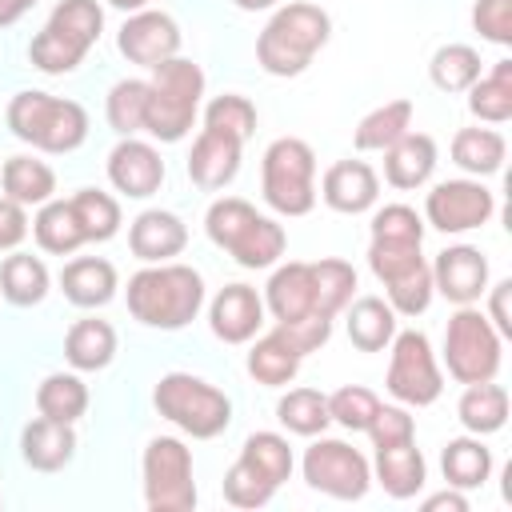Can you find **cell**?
<instances>
[{
	"label": "cell",
	"instance_id": "d6a6232c",
	"mask_svg": "<svg viewBox=\"0 0 512 512\" xmlns=\"http://www.w3.org/2000/svg\"><path fill=\"white\" fill-rule=\"evenodd\" d=\"M440 468H444V480L460 492L468 488H480L492 472V452L480 444V436H456L444 444V456H440Z\"/></svg>",
	"mask_w": 512,
	"mask_h": 512
},
{
	"label": "cell",
	"instance_id": "5b68a950",
	"mask_svg": "<svg viewBox=\"0 0 512 512\" xmlns=\"http://www.w3.org/2000/svg\"><path fill=\"white\" fill-rule=\"evenodd\" d=\"M8 128L16 140L40 152H76L88 136V112L76 100H60L48 92H16L8 100Z\"/></svg>",
	"mask_w": 512,
	"mask_h": 512
},
{
	"label": "cell",
	"instance_id": "ab89813d",
	"mask_svg": "<svg viewBox=\"0 0 512 512\" xmlns=\"http://www.w3.org/2000/svg\"><path fill=\"white\" fill-rule=\"evenodd\" d=\"M428 76L440 92H468L480 80V52L472 44H444L428 64Z\"/></svg>",
	"mask_w": 512,
	"mask_h": 512
},
{
	"label": "cell",
	"instance_id": "7a4b0ae2",
	"mask_svg": "<svg viewBox=\"0 0 512 512\" xmlns=\"http://www.w3.org/2000/svg\"><path fill=\"white\" fill-rule=\"evenodd\" d=\"M328 36H332L328 12L300 0V4L280 8L264 24V32L256 40V60L272 76H300L312 64V56L328 44Z\"/></svg>",
	"mask_w": 512,
	"mask_h": 512
},
{
	"label": "cell",
	"instance_id": "b9f144b4",
	"mask_svg": "<svg viewBox=\"0 0 512 512\" xmlns=\"http://www.w3.org/2000/svg\"><path fill=\"white\" fill-rule=\"evenodd\" d=\"M72 212L84 228V240H112L120 232V204L100 188H80L72 196Z\"/></svg>",
	"mask_w": 512,
	"mask_h": 512
},
{
	"label": "cell",
	"instance_id": "ac0fdd59",
	"mask_svg": "<svg viewBox=\"0 0 512 512\" xmlns=\"http://www.w3.org/2000/svg\"><path fill=\"white\" fill-rule=\"evenodd\" d=\"M320 196L332 212H344V216H360L376 204L380 196V180L376 172L364 164V160H340L324 172V184H320Z\"/></svg>",
	"mask_w": 512,
	"mask_h": 512
},
{
	"label": "cell",
	"instance_id": "4fadbf2b",
	"mask_svg": "<svg viewBox=\"0 0 512 512\" xmlns=\"http://www.w3.org/2000/svg\"><path fill=\"white\" fill-rule=\"evenodd\" d=\"M116 48L128 56V64H140V68H156L164 60H172L180 52V28L168 12H152V8H140L124 20L120 36H116Z\"/></svg>",
	"mask_w": 512,
	"mask_h": 512
},
{
	"label": "cell",
	"instance_id": "6f0895ef",
	"mask_svg": "<svg viewBox=\"0 0 512 512\" xmlns=\"http://www.w3.org/2000/svg\"><path fill=\"white\" fill-rule=\"evenodd\" d=\"M444 508L448 512H468V500L460 496V488L448 484V492H436V496L424 500V512H444Z\"/></svg>",
	"mask_w": 512,
	"mask_h": 512
},
{
	"label": "cell",
	"instance_id": "484cf974",
	"mask_svg": "<svg viewBox=\"0 0 512 512\" xmlns=\"http://www.w3.org/2000/svg\"><path fill=\"white\" fill-rule=\"evenodd\" d=\"M300 360H304V356L284 340V332L272 328L268 336H260V340L252 344V352H248V376H252L256 384H264V388H280V384H292V380H296Z\"/></svg>",
	"mask_w": 512,
	"mask_h": 512
},
{
	"label": "cell",
	"instance_id": "4dcf8cb0",
	"mask_svg": "<svg viewBox=\"0 0 512 512\" xmlns=\"http://www.w3.org/2000/svg\"><path fill=\"white\" fill-rule=\"evenodd\" d=\"M408 128H412V100L400 96V100H388V104L372 108V112L356 124L352 144H356V152H384V148L396 144Z\"/></svg>",
	"mask_w": 512,
	"mask_h": 512
},
{
	"label": "cell",
	"instance_id": "60d3db41",
	"mask_svg": "<svg viewBox=\"0 0 512 512\" xmlns=\"http://www.w3.org/2000/svg\"><path fill=\"white\" fill-rule=\"evenodd\" d=\"M240 460L248 464V468H256L268 484H284L288 476H292V448H288V440L284 436H276V432H252L248 440H244V448H240Z\"/></svg>",
	"mask_w": 512,
	"mask_h": 512
},
{
	"label": "cell",
	"instance_id": "816d5d0a",
	"mask_svg": "<svg viewBox=\"0 0 512 512\" xmlns=\"http://www.w3.org/2000/svg\"><path fill=\"white\" fill-rule=\"evenodd\" d=\"M372 436L376 448H388V444H404V440H416V424L408 416V408H396V404H380L376 416L368 420L364 428Z\"/></svg>",
	"mask_w": 512,
	"mask_h": 512
},
{
	"label": "cell",
	"instance_id": "680465c9",
	"mask_svg": "<svg viewBox=\"0 0 512 512\" xmlns=\"http://www.w3.org/2000/svg\"><path fill=\"white\" fill-rule=\"evenodd\" d=\"M36 0H0V28H8V24H16L28 8H32Z\"/></svg>",
	"mask_w": 512,
	"mask_h": 512
},
{
	"label": "cell",
	"instance_id": "e575fe53",
	"mask_svg": "<svg viewBox=\"0 0 512 512\" xmlns=\"http://www.w3.org/2000/svg\"><path fill=\"white\" fill-rule=\"evenodd\" d=\"M36 408H40V416H48V420L76 424V420L88 412V384H84L76 372H52V376H44L40 388H36Z\"/></svg>",
	"mask_w": 512,
	"mask_h": 512
},
{
	"label": "cell",
	"instance_id": "94428289",
	"mask_svg": "<svg viewBox=\"0 0 512 512\" xmlns=\"http://www.w3.org/2000/svg\"><path fill=\"white\" fill-rule=\"evenodd\" d=\"M108 4H112V8H120V12H140L148 0H108Z\"/></svg>",
	"mask_w": 512,
	"mask_h": 512
},
{
	"label": "cell",
	"instance_id": "7c38bea8",
	"mask_svg": "<svg viewBox=\"0 0 512 512\" xmlns=\"http://www.w3.org/2000/svg\"><path fill=\"white\" fill-rule=\"evenodd\" d=\"M492 212H496V196L480 180H444L424 200V216L436 232H472L488 224Z\"/></svg>",
	"mask_w": 512,
	"mask_h": 512
},
{
	"label": "cell",
	"instance_id": "8fae6325",
	"mask_svg": "<svg viewBox=\"0 0 512 512\" xmlns=\"http://www.w3.org/2000/svg\"><path fill=\"white\" fill-rule=\"evenodd\" d=\"M304 480H308V488H316L332 500H360L372 484V468L352 444L320 436L304 452Z\"/></svg>",
	"mask_w": 512,
	"mask_h": 512
},
{
	"label": "cell",
	"instance_id": "c3c4849f",
	"mask_svg": "<svg viewBox=\"0 0 512 512\" xmlns=\"http://www.w3.org/2000/svg\"><path fill=\"white\" fill-rule=\"evenodd\" d=\"M372 240H392V244H420L424 240V220L408 204H384L372 216Z\"/></svg>",
	"mask_w": 512,
	"mask_h": 512
},
{
	"label": "cell",
	"instance_id": "6da1fadb",
	"mask_svg": "<svg viewBox=\"0 0 512 512\" xmlns=\"http://www.w3.org/2000/svg\"><path fill=\"white\" fill-rule=\"evenodd\" d=\"M204 304V280L188 264H148L128 280V312L148 324L176 332L196 320Z\"/></svg>",
	"mask_w": 512,
	"mask_h": 512
},
{
	"label": "cell",
	"instance_id": "83f0119b",
	"mask_svg": "<svg viewBox=\"0 0 512 512\" xmlns=\"http://www.w3.org/2000/svg\"><path fill=\"white\" fill-rule=\"evenodd\" d=\"M396 336V312L380 296H360L348 308V340L360 352H384Z\"/></svg>",
	"mask_w": 512,
	"mask_h": 512
},
{
	"label": "cell",
	"instance_id": "f5cc1de1",
	"mask_svg": "<svg viewBox=\"0 0 512 512\" xmlns=\"http://www.w3.org/2000/svg\"><path fill=\"white\" fill-rule=\"evenodd\" d=\"M472 24L492 44H512V0H476Z\"/></svg>",
	"mask_w": 512,
	"mask_h": 512
},
{
	"label": "cell",
	"instance_id": "8992f818",
	"mask_svg": "<svg viewBox=\"0 0 512 512\" xmlns=\"http://www.w3.org/2000/svg\"><path fill=\"white\" fill-rule=\"evenodd\" d=\"M152 404L168 424H176L192 440H212L232 424V400L216 384H208L192 372L160 376L156 392H152Z\"/></svg>",
	"mask_w": 512,
	"mask_h": 512
},
{
	"label": "cell",
	"instance_id": "52a82bcc",
	"mask_svg": "<svg viewBox=\"0 0 512 512\" xmlns=\"http://www.w3.org/2000/svg\"><path fill=\"white\" fill-rule=\"evenodd\" d=\"M316 152L296 140L280 136L264 148L260 164V192L272 212L280 216H308L316 208Z\"/></svg>",
	"mask_w": 512,
	"mask_h": 512
},
{
	"label": "cell",
	"instance_id": "bcb514c9",
	"mask_svg": "<svg viewBox=\"0 0 512 512\" xmlns=\"http://www.w3.org/2000/svg\"><path fill=\"white\" fill-rule=\"evenodd\" d=\"M376 408H380L376 392L372 388H360V384H344V388H336L328 396V416L340 428H348V432H364L368 420L376 416Z\"/></svg>",
	"mask_w": 512,
	"mask_h": 512
},
{
	"label": "cell",
	"instance_id": "7402d4cb",
	"mask_svg": "<svg viewBox=\"0 0 512 512\" xmlns=\"http://www.w3.org/2000/svg\"><path fill=\"white\" fill-rule=\"evenodd\" d=\"M432 168H436V140L428 132L408 128L396 144L384 148V180L392 188H404V192L420 188V184H428Z\"/></svg>",
	"mask_w": 512,
	"mask_h": 512
},
{
	"label": "cell",
	"instance_id": "d4e9b609",
	"mask_svg": "<svg viewBox=\"0 0 512 512\" xmlns=\"http://www.w3.org/2000/svg\"><path fill=\"white\" fill-rule=\"evenodd\" d=\"M64 356L76 372H100L116 356V328L108 320H76L64 336Z\"/></svg>",
	"mask_w": 512,
	"mask_h": 512
},
{
	"label": "cell",
	"instance_id": "f546056e",
	"mask_svg": "<svg viewBox=\"0 0 512 512\" xmlns=\"http://www.w3.org/2000/svg\"><path fill=\"white\" fill-rule=\"evenodd\" d=\"M456 416L460 424L472 432V436H488V432H500L504 420H508V392L492 380H480V384H468L460 404H456Z\"/></svg>",
	"mask_w": 512,
	"mask_h": 512
},
{
	"label": "cell",
	"instance_id": "ba28073f",
	"mask_svg": "<svg viewBox=\"0 0 512 512\" xmlns=\"http://www.w3.org/2000/svg\"><path fill=\"white\" fill-rule=\"evenodd\" d=\"M500 332L492 328V320L472 308L460 304L456 316L444 328V364L448 376L460 384H480V380H496L500 372Z\"/></svg>",
	"mask_w": 512,
	"mask_h": 512
},
{
	"label": "cell",
	"instance_id": "9f6ffc18",
	"mask_svg": "<svg viewBox=\"0 0 512 512\" xmlns=\"http://www.w3.org/2000/svg\"><path fill=\"white\" fill-rule=\"evenodd\" d=\"M488 292V320H492V328L500 332V336H512V308H508V300H512V280H500V284H492V288H484Z\"/></svg>",
	"mask_w": 512,
	"mask_h": 512
},
{
	"label": "cell",
	"instance_id": "5bb4252c",
	"mask_svg": "<svg viewBox=\"0 0 512 512\" xmlns=\"http://www.w3.org/2000/svg\"><path fill=\"white\" fill-rule=\"evenodd\" d=\"M432 288L444 300H452L456 308L460 304H476L484 296V288H488V260L472 244H452L432 264Z\"/></svg>",
	"mask_w": 512,
	"mask_h": 512
},
{
	"label": "cell",
	"instance_id": "f6af8a7d",
	"mask_svg": "<svg viewBox=\"0 0 512 512\" xmlns=\"http://www.w3.org/2000/svg\"><path fill=\"white\" fill-rule=\"evenodd\" d=\"M388 288V304H392V312H400V316H420L428 304H432V268L428 264H416V268H408L404 276H396V280H388L384 284Z\"/></svg>",
	"mask_w": 512,
	"mask_h": 512
},
{
	"label": "cell",
	"instance_id": "f35d334b",
	"mask_svg": "<svg viewBox=\"0 0 512 512\" xmlns=\"http://www.w3.org/2000/svg\"><path fill=\"white\" fill-rule=\"evenodd\" d=\"M276 420L296 432V436H320L332 416H328V396L316 392V388H292L288 396H280L276 404Z\"/></svg>",
	"mask_w": 512,
	"mask_h": 512
},
{
	"label": "cell",
	"instance_id": "1f68e13d",
	"mask_svg": "<svg viewBox=\"0 0 512 512\" xmlns=\"http://www.w3.org/2000/svg\"><path fill=\"white\" fill-rule=\"evenodd\" d=\"M0 292L16 308L40 304L48 296V268H44V260L40 256H28V252H12L0 264Z\"/></svg>",
	"mask_w": 512,
	"mask_h": 512
},
{
	"label": "cell",
	"instance_id": "2e32d148",
	"mask_svg": "<svg viewBox=\"0 0 512 512\" xmlns=\"http://www.w3.org/2000/svg\"><path fill=\"white\" fill-rule=\"evenodd\" d=\"M208 324L224 344H248L264 324V300L248 284H228L208 308Z\"/></svg>",
	"mask_w": 512,
	"mask_h": 512
},
{
	"label": "cell",
	"instance_id": "836d02e7",
	"mask_svg": "<svg viewBox=\"0 0 512 512\" xmlns=\"http://www.w3.org/2000/svg\"><path fill=\"white\" fill-rule=\"evenodd\" d=\"M468 108L484 124H508L512 120V60H496L492 72L468 88Z\"/></svg>",
	"mask_w": 512,
	"mask_h": 512
},
{
	"label": "cell",
	"instance_id": "e0dca14e",
	"mask_svg": "<svg viewBox=\"0 0 512 512\" xmlns=\"http://www.w3.org/2000/svg\"><path fill=\"white\" fill-rule=\"evenodd\" d=\"M188 244V228L176 212H164V208H148L132 220L128 228V248L136 260L144 264H164L172 256H180Z\"/></svg>",
	"mask_w": 512,
	"mask_h": 512
},
{
	"label": "cell",
	"instance_id": "3957f363",
	"mask_svg": "<svg viewBox=\"0 0 512 512\" xmlns=\"http://www.w3.org/2000/svg\"><path fill=\"white\" fill-rule=\"evenodd\" d=\"M208 240L216 248H224L240 268H272L284 256V228L268 216H260L248 200L240 196H224L208 208L204 216Z\"/></svg>",
	"mask_w": 512,
	"mask_h": 512
},
{
	"label": "cell",
	"instance_id": "cb8c5ba5",
	"mask_svg": "<svg viewBox=\"0 0 512 512\" xmlns=\"http://www.w3.org/2000/svg\"><path fill=\"white\" fill-rule=\"evenodd\" d=\"M376 480H380V488H384L392 500L416 496V492L424 488V480H428V468H424V456H420L416 440L376 448Z\"/></svg>",
	"mask_w": 512,
	"mask_h": 512
},
{
	"label": "cell",
	"instance_id": "30bf717a",
	"mask_svg": "<svg viewBox=\"0 0 512 512\" xmlns=\"http://www.w3.org/2000/svg\"><path fill=\"white\" fill-rule=\"evenodd\" d=\"M384 384L408 408H428L444 392V376L436 368V356H432V344L424 332L408 328V332L392 336V360H388Z\"/></svg>",
	"mask_w": 512,
	"mask_h": 512
},
{
	"label": "cell",
	"instance_id": "d590c367",
	"mask_svg": "<svg viewBox=\"0 0 512 512\" xmlns=\"http://www.w3.org/2000/svg\"><path fill=\"white\" fill-rule=\"evenodd\" d=\"M504 136L496 128H460L452 136V160L472 176H492L504 164Z\"/></svg>",
	"mask_w": 512,
	"mask_h": 512
},
{
	"label": "cell",
	"instance_id": "91938a15",
	"mask_svg": "<svg viewBox=\"0 0 512 512\" xmlns=\"http://www.w3.org/2000/svg\"><path fill=\"white\" fill-rule=\"evenodd\" d=\"M236 8H244V12H260V8H272L276 0H232Z\"/></svg>",
	"mask_w": 512,
	"mask_h": 512
},
{
	"label": "cell",
	"instance_id": "ee69618b",
	"mask_svg": "<svg viewBox=\"0 0 512 512\" xmlns=\"http://www.w3.org/2000/svg\"><path fill=\"white\" fill-rule=\"evenodd\" d=\"M204 128H216V132H228L236 140H248L256 132V108L248 96H236V92H224L216 96L208 108H204Z\"/></svg>",
	"mask_w": 512,
	"mask_h": 512
},
{
	"label": "cell",
	"instance_id": "f907efd6",
	"mask_svg": "<svg viewBox=\"0 0 512 512\" xmlns=\"http://www.w3.org/2000/svg\"><path fill=\"white\" fill-rule=\"evenodd\" d=\"M368 264H372L376 280H380V284H388V280L404 276L408 268L424 264V256H420V244H392V240H372V248H368Z\"/></svg>",
	"mask_w": 512,
	"mask_h": 512
},
{
	"label": "cell",
	"instance_id": "9c48e42d",
	"mask_svg": "<svg viewBox=\"0 0 512 512\" xmlns=\"http://www.w3.org/2000/svg\"><path fill=\"white\" fill-rule=\"evenodd\" d=\"M144 500L152 512H192L196 480L192 452L176 436H156L144 448Z\"/></svg>",
	"mask_w": 512,
	"mask_h": 512
},
{
	"label": "cell",
	"instance_id": "681fc988",
	"mask_svg": "<svg viewBox=\"0 0 512 512\" xmlns=\"http://www.w3.org/2000/svg\"><path fill=\"white\" fill-rule=\"evenodd\" d=\"M272 492H276V484H268L256 468H248L244 460H236L232 468H228V476H224V500L228 504H236V508H264L268 500H272Z\"/></svg>",
	"mask_w": 512,
	"mask_h": 512
},
{
	"label": "cell",
	"instance_id": "9a60e30c",
	"mask_svg": "<svg viewBox=\"0 0 512 512\" xmlns=\"http://www.w3.org/2000/svg\"><path fill=\"white\" fill-rule=\"evenodd\" d=\"M108 180H112L116 192H124L132 200H144L164 184V160H160V152L152 144L124 136L108 152Z\"/></svg>",
	"mask_w": 512,
	"mask_h": 512
},
{
	"label": "cell",
	"instance_id": "11a10c76",
	"mask_svg": "<svg viewBox=\"0 0 512 512\" xmlns=\"http://www.w3.org/2000/svg\"><path fill=\"white\" fill-rule=\"evenodd\" d=\"M24 236H28V212H24V204L0 196V252H12Z\"/></svg>",
	"mask_w": 512,
	"mask_h": 512
},
{
	"label": "cell",
	"instance_id": "44dd1931",
	"mask_svg": "<svg viewBox=\"0 0 512 512\" xmlns=\"http://www.w3.org/2000/svg\"><path fill=\"white\" fill-rule=\"evenodd\" d=\"M20 456H24V464L36 468V472H60V468L76 456V432H72V424L36 416V420L20 432Z\"/></svg>",
	"mask_w": 512,
	"mask_h": 512
},
{
	"label": "cell",
	"instance_id": "d6986e66",
	"mask_svg": "<svg viewBox=\"0 0 512 512\" xmlns=\"http://www.w3.org/2000/svg\"><path fill=\"white\" fill-rule=\"evenodd\" d=\"M240 148L244 140L228 136V132H216V128H204L188 152V176L192 184L200 188H224L236 172H240Z\"/></svg>",
	"mask_w": 512,
	"mask_h": 512
},
{
	"label": "cell",
	"instance_id": "8d00e7d4",
	"mask_svg": "<svg viewBox=\"0 0 512 512\" xmlns=\"http://www.w3.org/2000/svg\"><path fill=\"white\" fill-rule=\"evenodd\" d=\"M84 56H88V44H80L76 36H68V32L56 28V24H44V28L32 36V44H28V60H32L40 72H48V76L72 72Z\"/></svg>",
	"mask_w": 512,
	"mask_h": 512
},
{
	"label": "cell",
	"instance_id": "603a6c76",
	"mask_svg": "<svg viewBox=\"0 0 512 512\" xmlns=\"http://www.w3.org/2000/svg\"><path fill=\"white\" fill-rule=\"evenodd\" d=\"M60 288L76 308H104L116 296V268L100 256H76L64 264Z\"/></svg>",
	"mask_w": 512,
	"mask_h": 512
},
{
	"label": "cell",
	"instance_id": "ffe728a7",
	"mask_svg": "<svg viewBox=\"0 0 512 512\" xmlns=\"http://www.w3.org/2000/svg\"><path fill=\"white\" fill-rule=\"evenodd\" d=\"M264 308L276 316V324H292V320H304L316 312V300H312V272L304 260H288L272 272L268 288H264ZM320 316V312H316Z\"/></svg>",
	"mask_w": 512,
	"mask_h": 512
},
{
	"label": "cell",
	"instance_id": "7bdbcfd3",
	"mask_svg": "<svg viewBox=\"0 0 512 512\" xmlns=\"http://www.w3.org/2000/svg\"><path fill=\"white\" fill-rule=\"evenodd\" d=\"M144 104H148V80H120V84H112V92L104 100V116H108L112 132H120V136L144 132Z\"/></svg>",
	"mask_w": 512,
	"mask_h": 512
},
{
	"label": "cell",
	"instance_id": "4316f807",
	"mask_svg": "<svg viewBox=\"0 0 512 512\" xmlns=\"http://www.w3.org/2000/svg\"><path fill=\"white\" fill-rule=\"evenodd\" d=\"M0 188L8 200L32 208V204H48L52 192H56V172L44 164V160H32V156H12L4 160L0 168Z\"/></svg>",
	"mask_w": 512,
	"mask_h": 512
},
{
	"label": "cell",
	"instance_id": "74e56055",
	"mask_svg": "<svg viewBox=\"0 0 512 512\" xmlns=\"http://www.w3.org/2000/svg\"><path fill=\"white\" fill-rule=\"evenodd\" d=\"M308 272H312V300H316V312L320 316H336L348 300H352V288H356V268L348 264V260H336V256H328V260H316V264H308Z\"/></svg>",
	"mask_w": 512,
	"mask_h": 512
},
{
	"label": "cell",
	"instance_id": "db71d44e",
	"mask_svg": "<svg viewBox=\"0 0 512 512\" xmlns=\"http://www.w3.org/2000/svg\"><path fill=\"white\" fill-rule=\"evenodd\" d=\"M280 332H284V340L300 352V356H308V352H316L320 344H328V336H332V320L328 316H304V320H292V324H276Z\"/></svg>",
	"mask_w": 512,
	"mask_h": 512
},
{
	"label": "cell",
	"instance_id": "f1b7e54d",
	"mask_svg": "<svg viewBox=\"0 0 512 512\" xmlns=\"http://www.w3.org/2000/svg\"><path fill=\"white\" fill-rule=\"evenodd\" d=\"M32 236L52 256H72L80 244H88L84 240V228H80V220L72 212V200H48V204H40V212L32 220Z\"/></svg>",
	"mask_w": 512,
	"mask_h": 512
},
{
	"label": "cell",
	"instance_id": "277c9868",
	"mask_svg": "<svg viewBox=\"0 0 512 512\" xmlns=\"http://www.w3.org/2000/svg\"><path fill=\"white\" fill-rule=\"evenodd\" d=\"M200 96H204V72L200 64L184 60V56H172L164 64L152 68V80H148V104H144V132L164 140V144H176L188 136L192 120H196V108H200Z\"/></svg>",
	"mask_w": 512,
	"mask_h": 512
},
{
	"label": "cell",
	"instance_id": "7dc6e473",
	"mask_svg": "<svg viewBox=\"0 0 512 512\" xmlns=\"http://www.w3.org/2000/svg\"><path fill=\"white\" fill-rule=\"evenodd\" d=\"M56 28H64L68 36H76L80 44H96L100 40V28H104V12L96 0H60L48 16Z\"/></svg>",
	"mask_w": 512,
	"mask_h": 512
}]
</instances>
